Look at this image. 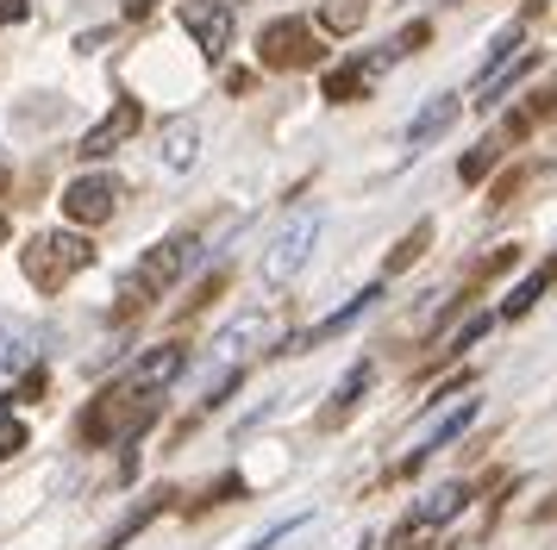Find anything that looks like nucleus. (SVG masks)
I'll list each match as a JSON object with an SVG mask.
<instances>
[{
    "mask_svg": "<svg viewBox=\"0 0 557 550\" xmlns=\"http://www.w3.org/2000/svg\"><path fill=\"white\" fill-rule=\"evenodd\" d=\"M88 263H95L88 232H38V238H26V250H20V270H26V282L38 295H63Z\"/></svg>",
    "mask_w": 557,
    "mask_h": 550,
    "instance_id": "obj_1",
    "label": "nucleus"
},
{
    "mask_svg": "<svg viewBox=\"0 0 557 550\" xmlns=\"http://www.w3.org/2000/svg\"><path fill=\"white\" fill-rule=\"evenodd\" d=\"M232 7H238V0H232Z\"/></svg>",
    "mask_w": 557,
    "mask_h": 550,
    "instance_id": "obj_27",
    "label": "nucleus"
},
{
    "mask_svg": "<svg viewBox=\"0 0 557 550\" xmlns=\"http://www.w3.org/2000/svg\"><path fill=\"white\" fill-rule=\"evenodd\" d=\"M13 20H26V0H0V25H13Z\"/></svg>",
    "mask_w": 557,
    "mask_h": 550,
    "instance_id": "obj_24",
    "label": "nucleus"
},
{
    "mask_svg": "<svg viewBox=\"0 0 557 550\" xmlns=\"http://www.w3.org/2000/svg\"><path fill=\"white\" fill-rule=\"evenodd\" d=\"M307 525V513H295V520H282V525H270V532H263V538H257V545H245V550H276L282 538H288V532H301Z\"/></svg>",
    "mask_w": 557,
    "mask_h": 550,
    "instance_id": "obj_20",
    "label": "nucleus"
},
{
    "mask_svg": "<svg viewBox=\"0 0 557 550\" xmlns=\"http://www.w3.org/2000/svg\"><path fill=\"white\" fill-rule=\"evenodd\" d=\"M370 82H376V63H370V57H351V63H338V70L326 75V100H363Z\"/></svg>",
    "mask_w": 557,
    "mask_h": 550,
    "instance_id": "obj_12",
    "label": "nucleus"
},
{
    "mask_svg": "<svg viewBox=\"0 0 557 550\" xmlns=\"http://www.w3.org/2000/svg\"><path fill=\"white\" fill-rule=\"evenodd\" d=\"M527 282H532V288H539V295H552V282H557V257H552V263H545V270H532Z\"/></svg>",
    "mask_w": 557,
    "mask_h": 550,
    "instance_id": "obj_23",
    "label": "nucleus"
},
{
    "mask_svg": "<svg viewBox=\"0 0 557 550\" xmlns=\"http://www.w3.org/2000/svg\"><path fill=\"white\" fill-rule=\"evenodd\" d=\"M120 195H126V188H120V175H107V170L76 175V182L63 188V213H70L76 225H88V232H95V225H107L113 213H120Z\"/></svg>",
    "mask_w": 557,
    "mask_h": 550,
    "instance_id": "obj_6",
    "label": "nucleus"
},
{
    "mask_svg": "<svg viewBox=\"0 0 557 550\" xmlns=\"http://www.w3.org/2000/svg\"><path fill=\"white\" fill-rule=\"evenodd\" d=\"M488 325H495V313H482V320H470V325H463V332L451 338V350H470L476 338H488Z\"/></svg>",
    "mask_w": 557,
    "mask_h": 550,
    "instance_id": "obj_21",
    "label": "nucleus"
},
{
    "mask_svg": "<svg viewBox=\"0 0 557 550\" xmlns=\"http://www.w3.org/2000/svg\"><path fill=\"white\" fill-rule=\"evenodd\" d=\"M126 13H132V20H145V13H151V0H126Z\"/></svg>",
    "mask_w": 557,
    "mask_h": 550,
    "instance_id": "obj_25",
    "label": "nucleus"
},
{
    "mask_svg": "<svg viewBox=\"0 0 557 550\" xmlns=\"http://www.w3.org/2000/svg\"><path fill=\"white\" fill-rule=\"evenodd\" d=\"M0 245H7V213H0Z\"/></svg>",
    "mask_w": 557,
    "mask_h": 550,
    "instance_id": "obj_26",
    "label": "nucleus"
},
{
    "mask_svg": "<svg viewBox=\"0 0 557 550\" xmlns=\"http://www.w3.org/2000/svg\"><path fill=\"white\" fill-rule=\"evenodd\" d=\"M257 50H263V63H270V70H307V63H320V45H313V25H307V20L263 25Z\"/></svg>",
    "mask_w": 557,
    "mask_h": 550,
    "instance_id": "obj_7",
    "label": "nucleus"
},
{
    "mask_svg": "<svg viewBox=\"0 0 557 550\" xmlns=\"http://www.w3.org/2000/svg\"><path fill=\"white\" fill-rule=\"evenodd\" d=\"M132 132H138V100H120V107H113V113H107V120L82 138V157H107V150L126 145Z\"/></svg>",
    "mask_w": 557,
    "mask_h": 550,
    "instance_id": "obj_9",
    "label": "nucleus"
},
{
    "mask_svg": "<svg viewBox=\"0 0 557 550\" xmlns=\"http://www.w3.org/2000/svg\"><path fill=\"white\" fill-rule=\"evenodd\" d=\"M426 238H432V225H413V232L401 238V250L388 257V275H401L407 263H420V250H426Z\"/></svg>",
    "mask_w": 557,
    "mask_h": 550,
    "instance_id": "obj_18",
    "label": "nucleus"
},
{
    "mask_svg": "<svg viewBox=\"0 0 557 550\" xmlns=\"http://www.w3.org/2000/svg\"><path fill=\"white\" fill-rule=\"evenodd\" d=\"M457 113H463V100H457V95L426 100V107H420V120L407 125V145H426V138H438V132H451Z\"/></svg>",
    "mask_w": 557,
    "mask_h": 550,
    "instance_id": "obj_11",
    "label": "nucleus"
},
{
    "mask_svg": "<svg viewBox=\"0 0 557 550\" xmlns=\"http://www.w3.org/2000/svg\"><path fill=\"white\" fill-rule=\"evenodd\" d=\"M182 370H188V345H157V350H145V357L132 363L126 382L132 388H145V395H163Z\"/></svg>",
    "mask_w": 557,
    "mask_h": 550,
    "instance_id": "obj_8",
    "label": "nucleus"
},
{
    "mask_svg": "<svg viewBox=\"0 0 557 550\" xmlns=\"http://www.w3.org/2000/svg\"><path fill=\"white\" fill-rule=\"evenodd\" d=\"M363 13H370V0H326V32H357L363 25Z\"/></svg>",
    "mask_w": 557,
    "mask_h": 550,
    "instance_id": "obj_17",
    "label": "nucleus"
},
{
    "mask_svg": "<svg viewBox=\"0 0 557 550\" xmlns=\"http://www.w3.org/2000/svg\"><path fill=\"white\" fill-rule=\"evenodd\" d=\"M463 507H470V488H463V482H445V488H432V495L413 507V520L438 525V520H451V513H463Z\"/></svg>",
    "mask_w": 557,
    "mask_h": 550,
    "instance_id": "obj_13",
    "label": "nucleus"
},
{
    "mask_svg": "<svg viewBox=\"0 0 557 550\" xmlns=\"http://www.w3.org/2000/svg\"><path fill=\"white\" fill-rule=\"evenodd\" d=\"M195 238H188V232H176V238H163V245L151 250V257H145V263H138V270L126 275V288H120V307H113V320H132V313H138V307H151L157 295H163V288H176L182 275H188V263H195Z\"/></svg>",
    "mask_w": 557,
    "mask_h": 550,
    "instance_id": "obj_3",
    "label": "nucleus"
},
{
    "mask_svg": "<svg viewBox=\"0 0 557 550\" xmlns=\"http://www.w3.org/2000/svg\"><path fill=\"white\" fill-rule=\"evenodd\" d=\"M527 70H532V50L507 57V63H502L495 75H482V82H476V107H495V100H502V95H507V88H513V82H520Z\"/></svg>",
    "mask_w": 557,
    "mask_h": 550,
    "instance_id": "obj_14",
    "label": "nucleus"
},
{
    "mask_svg": "<svg viewBox=\"0 0 557 550\" xmlns=\"http://www.w3.org/2000/svg\"><path fill=\"white\" fill-rule=\"evenodd\" d=\"M157 157H163V170H195L201 163V125L195 120H170L163 125V145H157Z\"/></svg>",
    "mask_w": 557,
    "mask_h": 550,
    "instance_id": "obj_10",
    "label": "nucleus"
},
{
    "mask_svg": "<svg viewBox=\"0 0 557 550\" xmlns=\"http://www.w3.org/2000/svg\"><path fill=\"white\" fill-rule=\"evenodd\" d=\"M20 445H26V425H20L13 413H7V407H0V457H13Z\"/></svg>",
    "mask_w": 557,
    "mask_h": 550,
    "instance_id": "obj_19",
    "label": "nucleus"
},
{
    "mask_svg": "<svg viewBox=\"0 0 557 550\" xmlns=\"http://www.w3.org/2000/svg\"><path fill=\"white\" fill-rule=\"evenodd\" d=\"M470 420H476V400H463L451 420H438V432H432V445H426V450H445L451 438H463V432H470ZM426 450H420V457H426ZM420 457H413V463H420Z\"/></svg>",
    "mask_w": 557,
    "mask_h": 550,
    "instance_id": "obj_16",
    "label": "nucleus"
},
{
    "mask_svg": "<svg viewBox=\"0 0 557 550\" xmlns=\"http://www.w3.org/2000/svg\"><path fill=\"white\" fill-rule=\"evenodd\" d=\"M151 420H157V395L120 382V388H107V395L88 400V413H82V445H95V450L126 445V438H138Z\"/></svg>",
    "mask_w": 557,
    "mask_h": 550,
    "instance_id": "obj_2",
    "label": "nucleus"
},
{
    "mask_svg": "<svg viewBox=\"0 0 557 550\" xmlns=\"http://www.w3.org/2000/svg\"><path fill=\"white\" fill-rule=\"evenodd\" d=\"M320 232H326V213H295V220L270 238V250H263V282H270V288L295 282V275L307 270L313 245H320Z\"/></svg>",
    "mask_w": 557,
    "mask_h": 550,
    "instance_id": "obj_4",
    "label": "nucleus"
},
{
    "mask_svg": "<svg viewBox=\"0 0 557 550\" xmlns=\"http://www.w3.org/2000/svg\"><path fill=\"white\" fill-rule=\"evenodd\" d=\"M363 388H370V363H357V370L345 375V388H338V395L326 400V413H320V425H338V420H345V413L357 407V395H363Z\"/></svg>",
    "mask_w": 557,
    "mask_h": 550,
    "instance_id": "obj_15",
    "label": "nucleus"
},
{
    "mask_svg": "<svg viewBox=\"0 0 557 550\" xmlns=\"http://www.w3.org/2000/svg\"><path fill=\"white\" fill-rule=\"evenodd\" d=\"M182 32L201 45L207 63H220L232 50V32H238V7L232 0H182Z\"/></svg>",
    "mask_w": 557,
    "mask_h": 550,
    "instance_id": "obj_5",
    "label": "nucleus"
},
{
    "mask_svg": "<svg viewBox=\"0 0 557 550\" xmlns=\"http://www.w3.org/2000/svg\"><path fill=\"white\" fill-rule=\"evenodd\" d=\"M488 163H495V150H470V157H463V182H476Z\"/></svg>",
    "mask_w": 557,
    "mask_h": 550,
    "instance_id": "obj_22",
    "label": "nucleus"
}]
</instances>
